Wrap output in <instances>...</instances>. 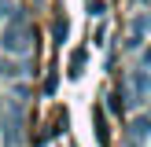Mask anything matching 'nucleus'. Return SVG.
Listing matches in <instances>:
<instances>
[{"instance_id":"nucleus-4","label":"nucleus","mask_w":151,"mask_h":147,"mask_svg":"<svg viewBox=\"0 0 151 147\" xmlns=\"http://www.w3.org/2000/svg\"><path fill=\"white\" fill-rule=\"evenodd\" d=\"M55 85H59V77H55V74H48V77H44V92L52 96V92H55Z\"/></svg>"},{"instance_id":"nucleus-3","label":"nucleus","mask_w":151,"mask_h":147,"mask_svg":"<svg viewBox=\"0 0 151 147\" xmlns=\"http://www.w3.org/2000/svg\"><path fill=\"white\" fill-rule=\"evenodd\" d=\"M88 11H92V15H96V19H100V15H103V11H107V4H103V0H92V4H88Z\"/></svg>"},{"instance_id":"nucleus-2","label":"nucleus","mask_w":151,"mask_h":147,"mask_svg":"<svg viewBox=\"0 0 151 147\" xmlns=\"http://www.w3.org/2000/svg\"><path fill=\"white\" fill-rule=\"evenodd\" d=\"M85 63H88V51L85 48H74L70 59H66V77H81V74H85Z\"/></svg>"},{"instance_id":"nucleus-1","label":"nucleus","mask_w":151,"mask_h":147,"mask_svg":"<svg viewBox=\"0 0 151 147\" xmlns=\"http://www.w3.org/2000/svg\"><path fill=\"white\" fill-rule=\"evenodd\" d=\"M29 26L26 19H11L7 22V33H4V51H11V55H22V51L29 48Z\"/></svg>"}]
</instances>
